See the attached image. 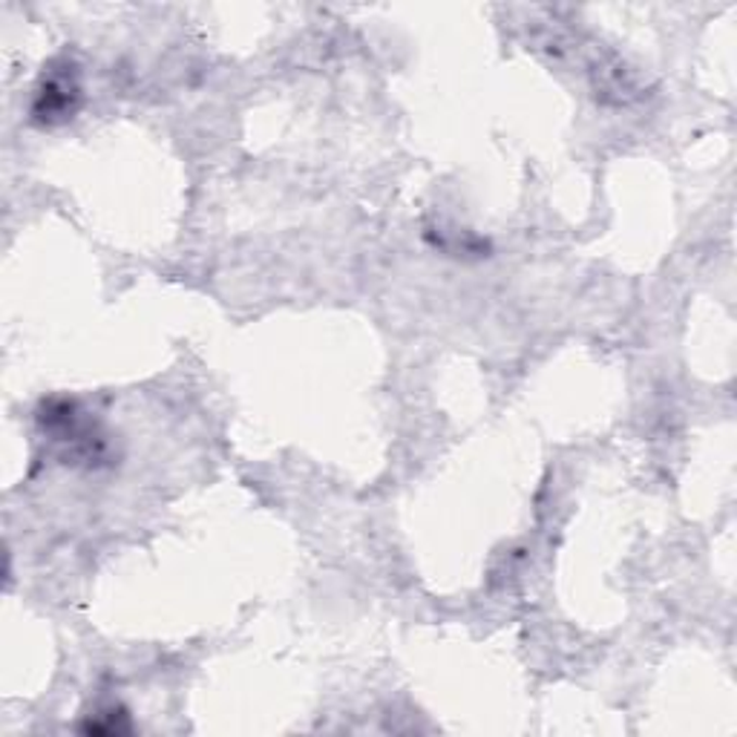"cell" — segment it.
Returning a JSON list of instances; mask_svg holds the SVG:
<instances>
[{
  "label": "cell",
  "mask_w": 737,
  "mask_h": 737,
  "mask_svg": "<svg viewBox=\"0 0 737 737\" xmlns=\"http://www.w3.org/2000/svg\"><path fill=\"white\" fill-rule=\"evenodd\" d=\"M75 99H78V84L66 82V75H58L43 84L38 92V104H35V115L41 122H52V118H66L75 113Z\"/></svg>",
  "instance_id": "cell-1"
}]
</instances>
